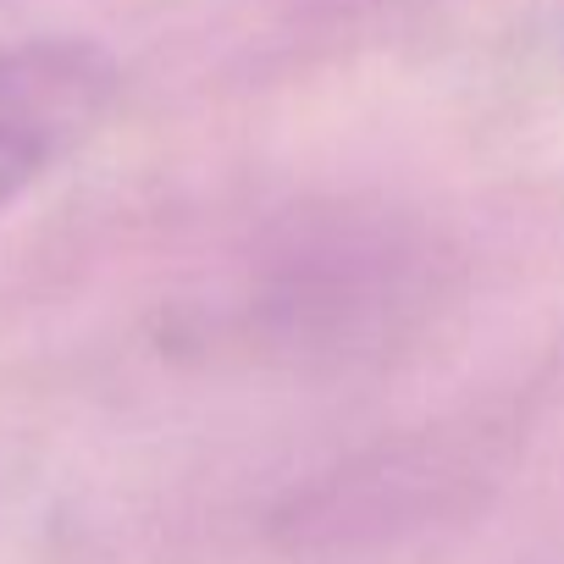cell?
Returning a JSON list of instances; mask_svg holds the SVG:
<instances>
[{
  "instance_id": "6da1fadb",
  "label": "cell",
  "mask_w": 564,
  "mask_h": 564,
  "mask_svg": "<svg viewBox=\"0 0 564 564\" xmlns=\"http://www.w3.org/2000/svg\"><path fill=\"white\" fill-rule=\"evenodd\" d=\"M448 300L437 243L388 210H311L254 254L232 322L260 355L366 360L415 338Z\"/></svg>"
},
{
  "instance_id": "7a4b0ae2",
  "label": "cell",
  "mask_w": 564,
  "mask_h": 564,
  "mask_svg": "<svg viewBox=\"0 0 564 564\" xmlns=\"http://www.w3.org/2000/svg\"><path fill=\"white\" fill-rule=\"evenodd\" d=\"M117 95L122 73L95 40L0 45V210L84 150Z\"/></svg>"
}]
</instances>
